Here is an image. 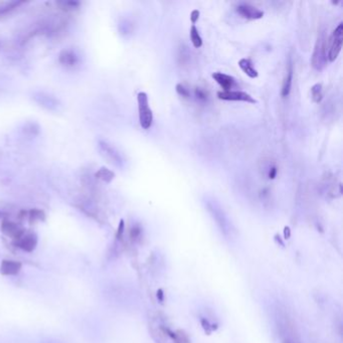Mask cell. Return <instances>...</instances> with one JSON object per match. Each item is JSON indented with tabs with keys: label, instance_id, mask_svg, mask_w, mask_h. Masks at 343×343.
Segmentation results:
<instances>
[{
	"label": "cell",
	"instance_id": "484cf974",
	"mask_svg": "<svg viewBox=\"0 0 343 343\" xmlns=\"http://www.w3.org/2000/svg\"><path fill=\"white\" fill-rule=\"evenodd\" d=\"M124 233V220L121 219L120 220V223H119V226H118V232H117V238L120 239L122 237Z\"/></svg>",
	"mask_w": 343,
	"mask_h": 343
},
{
	"label": "cell",
	"instance_id": "7c38bea8",
	"mask_svg": "<svg viewBox=\"0 0 343 343\" xmlns=\"http://www.w3.org/2000/svg\"><path fill=\"white\" fill-rule=\"evenodd\" d=\"M22 270V264L17 261L4 260L0 266V273L5 276H15L18 275Z\"/></svg>",
	"mask_w": 343,
	"mask_h": 343
},
{
	"label": "cell",
	"instance_id": "52a82bcc",
	"mask_svg": "<svg viewBox=\"0 0 343 343\" xmlns=\"http://www.w3.org/2000/svg\"><path fill=\"white\" fill-rule=\"evenodd\" d=\"M217 97L224 101H242L251 104H256L257 101L248 93L242 91H221L217 93Z\"/></svg>",
	"mask_w": 343,
	"mask_h": 343
},
{
	"label": "cell",
	"instance_id": "3957f363",
	"mask_svg": "<svg viewBox=\"0 0 343 343\" xmlns=\"http://www.w3.org/2000/svg\"><path fill=\"white\" fill-rule=\"evenodd\" d=\"M33 100L40 107L50 112H59L62 108L61 101L56 96L47 92H35L33 94Z\"/></svg>",
	"mask_w": 343,
	"mask_h": 343
},
{
	"label": "cell",
	"instance_id": "ba28073f",
	"mask_svg": "<svg viewBox=\"0 0 343 343\" xmlns=\"http://www.w3.org/2000/svg\"><path fill=\"white\" fill-rule=\"evenodd\" d=\"M59 63L68 69L76 68L80 63V56L73 49H65L59 55Z\"/></svg>",
	"mask_w": 343,
	"mask_h": 343
},
{
	"label": "cell",
	"instance_id": "4dcf8cb0",
	"mask_svg": "<svg viewBox=\"0 0 343 343\" xmlns=\"http://www.w3.org/2000/svg\"><path fill=\"white\" fill-rule=\"evenodd\" d=\"M7 214L5 213V212H3V211H0V218H4L5 216H6Z\"/></svg>",
	"mask_w": 343,
	"mask_h": 343
},
{
	"label": "cell",
	"instance_id": "8fae6325",
	"mask_svg": "<svg viewBox=\"0 0 343 343\" xmlns=\"http://www.w3.org/2000/svg\"><path fill=\"white\" fill-rule=\"evenodd\" d=\"M212 78L223 89V91H232L237 86L236 80L223 73H213Z\"/></svg>",
	"mask_w": 343,
	"mask_h": 343
},
{
	"label": "cell",
	"instance_id": "9a60e30c",
	"mask_svg": "<svg viewBox=\"0 0 343 343\" xmlns=\"http://www.w3.org/2000/svg\"><path fill=\"white\" fill-rule=\"evenodd\" d=\"M292 80H293V68H292V65L290 64L287 75L283 82V87H282V92H281L282 97L285 98L290 94L291 87H292Z\"/></svg>",
	"mask_w": 343,
	"mask_h": 343
},
{
	"label": "cell",
	"instance_id": "4316f807",
	"mask_svg": "<svg viewBox=\"0 0 343 343\" xmlns=\"http://www.w3.org/2000/svg\"><path fill=\"white\" fill-rule=\"evenodd\" d=\"M201 324H202L204 330H205L207 333H210V331L213 329V328L210 326L209 322H208L206 319H201Z\"/></svg>",
	"mask_w": 343,
	"mask_h": 343
},
{
	"label": "cell",
	"instance_id": "4fadbf2b",
	"mask_svg": "<svg viewBox=\"0 0 343 343\" xmlns=\"http://www.w3.org/2000/svg\"><path fill=\"white\" fill-rule=\"evenodd\" d=\"M25 2H21V0H14V2H8V3H0V16H7L9 14H12L13 12L17 11L25 5Z\"/></svg>",
	"mask_w": 343,
	"mask_h": 343
},
{
	"label": "cell",
	"instance_id": "277c9868",
	"mask_svg": "<svg viewBox=\"0 0 343 343\" xmlns=\"http://www.w3.org/2000/svg\"><path fill=\"white\" fill-rule=\"evenodd\" d=\"M98 149L101 153V155L108 160V162L112 163L115 166L122 167L124 164V159L121 155V153L114 147L110 143H108L105 140H99L98 141Z\"/></svg>",
	"mask_w": 343,
	"mask_h": 343
},
{
	"label": "cell",
	"instance_id": "30bf717a",
	"mask_svg": "<svg viewBox=\"0 0 343 343\" xmlns=\"http://www.w3.org/2000/svg\"><path fill=\"white\" fill-rule=\"evenodd\" d=\"M237 12L243 18L248 19V20H260L264 17V13L262 11L248 4L239 5L237 7Z\"/></svg>",
	"mask_w": 343,
	"mask_h": 343
},
{
	"label": "cell",
	"instance_id": "f1b7e54d",
	"mask_svg": "<svg viewBox=\"0 0 343 343\" xmlns=\"http://www.w3.org/2000/svg\"><path fill=\"white\" fill-rule=\"evenodd\" d=\"M284 235H285V239H289L290 238V235H291V232H290V228L288 226L285 227V230H284Z\"/></svg>",
	"mask_w": 343,
	"mask_h": 343
},
{
	"label": "cell",
	"instance_id": "cb8c5ba5",
	"mask_svg": "<svg viewBox=\"0 0 343 343\" xmlns=\"http://www.w3.org/2000/svg\"><path fill=\"white\" fill-rule=\"evenodd\" d=\"M140 234H141V228H140L139 226L135 225V226L132 227V230H131V232H130V236H131V238H132L133 240L137 239V238L140 236Z\"/></svg>",
	"mask_w": 343,
	"mask_h": 343
},
{
	"label": "cell",
	"instance_id": "f546056e",
	"mask_svg": "<svg viewBox=\"0 0 343 343\" xmlns=\"http://www.w3.org/2000/svg\"><path fill=\"white\" fill-rule=\"evenodd\" d=\"M163 291L161 290V289H159L158 291H157V298H158V300L160 301V302H162L163 301Z\"/></svg>",
	"mask_w": 343,
	"mask_h": 343
},
{
	"label": "cell",
	"instance_id": "44dd1931",
	"mask_svg": "<svg viewBox=\"0 0 343 343\" xmlns=\"http://www.w3.org/2000/svg\"><path fill=\"white\" fill-rule=\"evenodd\" d=\"M24 132L30 136H37L40 133V126L37 123H28L24 127Z\"/></svg>",
	"mask_w": 343,
	"mask_h": 343
},
{
	"label": "cell",
	"instance_id": "5bb4252c",
	"mask_svg": "<svg viewBox=\"0 0 343 343\" xmlns=\"http://www.w3.org/2000/svg\"><path fill=\"white\" fill-rule=\"evenodd\" d=\"M239 67L243 70V72L252 79H256L259 76L258 71L254 68L253 63L249 59H242L239 61Z\"/></svg>",
	"mask_w": 343,
	"mask_h": 343
},
{
	"label": "cell",
	"instance_id": "e0dca14e",
	"mask_svg": "<svg viewBox=\"0 0 343 343\" xmlns=\"http://www.w3.org/2000/svg\"><path fill=\"white\" fill-rule=\"evenodd\" d=\"M189 36H190V40H191V43L193 45V47L195 49H199L201 48L202 46V39L198 33V30L196 29V27L194 25L191 26L190 28V33H189Z\"/></svg>",
	"mask_w": 343,
	"mask_h": 343
},
{
	"label": "cell",
	"instance_id": "7402d4cb",
	"mask_svg": "<svg viewBox=\"0 0 343 343\" xmlns=\"http://www.w3.org/2000/svg\"><path fill=\"white\" fill-rule=\"evenodd\" d=\"M176 92L181 96V97H184V98H189L190 97V92L187 88H185L182 84H178L176 86Z\"/></svg>",
	"mask_w": 343,
	"mask_h": 343
},
{
	"label": "cell",
	"instance_id": "d4e9b609",
	"mask_svg": "<svg viewBox=\"0 0 343 343\" xmlns=\"http://www.w3.org/2000/svg\"><path fill=\"white\" fill-rule=\"evenodd\" d=\"M199 15H200L199 11H197V10L192 11V13H191V15H190V20H191V22H192L193 25H195V23L198 21Z\"/></svg>",
	"mask_w": 343,
	"mask_h": 343
},
{
	"label": "cell",
	"instance_id": "7a4b0ae2",
	"mask_svg": "<svg viewBox=\"0 0 343 343\" xmlns=\"http://www.w3.org/2000/svg\"><path fill=\"white\" fill-rule=\"evenodd\" d=\"M326 39L324 36V33H320L318 36L314 53L312 56V66L314 69L321 71L326 65H327V53H326Z\"/></svg>",
	"mask_w": 343,
	"mask_h": 343
},
{
	"label": "cell",
	"instance_id": "d6986e66",
	"mask_svg": "<svg viewBox=\"0 0 343 343\" xmlns=\"http://www.w3.org/2000/svg\"><path fill=\"white\" fill-rule=\"evenodd\" d=\"M28 214H29V219L32 223L37 222V221H43L46 219V214L44 210L39 209V208L31 209Z\"/></svg>",
	"mask_w": 343,
	"mask_h": 343
},
{
	"label": "cell",
	"instance_id": "2e32d148",
	"mask_svg": "<svg viewBox=\"0 0 343 343\" xmlns=\"http://www.w3.org/2000/svg\"><path fill=\"white\" fill-rule=\"evenodd\" d=\"M95 176H96L98 179H100V180H102V181H104V182H106V183H110V182H112V180H113L114 178H115V173H114L112 170L106 168V167H101V168L96 172Z\"/></svg>",
	"mask_w": 343,
	"mask_h": 343
},
{
	"label": "cell",
	"instance_id": "6da1fadb",
	"mask_svg": "<svg viewBox=\"0 0 343 343\" xmlns=\"http://www.w3.org/2000/svg\"><path fill=\"white\" fill-rule=\"evenodd\" d=\"M137 102H138V109H139V123L140 126L148 130L153 123V113L149 107L148 96L144 92H140L137 95Z\"/></svg>",
	"mask_w": 343,
	"mask_h": 343
},
{
	"label": "cell",
	"instance_id": "ffe728a7",
	"mask_svg": "<svg viewBox=\"0 0 343 343\" xmlns=\"http://www.w3.org/2000/svg\"><path fill=\"white\" fill-rule=\"evenodd\" d=\"M311 97L313 102L315 103H320L323 98V93H322V85L321 84H315L311 88Z\"/></svg>",
	"mask_w": 343,
	"mask_h": 343
},
{
	"label": "cell",
	"instance_id": "83f0119b",
	"mask_svg": "<svg viewBox=\"0 0 343 343\" xmlns=\"http://www.w3.org/2000/svg\"><path fill=\"white\" fill-rule=\"evenodd\" d=\"M277 172H278L277 168H276L275 166H273V167L270 169V171H269V178H270V179H274V178L276 177V175H277Z\"/></svg>",
	"mask_w": 343,
	"mask_h": 343
},
{
	"label": "cell",
	"instance_id": "8992f818",
	"mask_svg": "<svg viewBox=\"0 0 343 343\" xmlns=\"http://www.w3.org/2000/svg\"><path fill=\"white\" fill-rule=\"evenodd\" d=\"M0 228L6 236L14 239L15 241H18L26 234L25 228L21 224L8 219H4Z\"/></svg>",
	"mask_w": 343,
	"mask_h": 343
},
{
	"label": "cell",
	"instance_id": "5b68a950",
	"mask_svg": "<svg viewBox=\"0 0 343 343\" xmlns=\"http://www.w3.org/2000/svg\"><path fill=\"white\" fill-rule=\"evenodd\" d=\"M343 43V23H340L334 30L331 37V45L327 55V59L330 62H334L342 49Z\"/></svg>",
	"mask_w": 343,
	"mask_h": 343
},
{
	"label": "cell",
	"instance_id": "ac0fdd59",
	"mask_svg": "<svg viewBox=\"0 0 343 343\" xmlns=\"http://www.w3.org/2000/svg\"><path fill=\"white\" fill-rule=\"evenodd\" d=\"M57 5L61 8V10L67 12L78 10L81 6V4L79 2H76V0H63V2L57 3Z\"/></svg>",
	"mask_w": 343,
	"mask_h": 343
},
{
	"label": "cell",
	"instance_id": "603a6c76",
	"mask_svg": "<svg viewBox=\"0 0 343 343\" xmlns=\"http://www.w3.org/2000/svg\"><path fill=\"white\" fill-rule=\"evenodd\" d=\"M194 94H195V97L197 98V100L199 101H202V102H205L207 101V94L204 90L200 89V88H196L195 91H194Z\"/></svg>",
	"mask_w": 343,
	"mask_h": 343
},
{
	"label": "cell",
	"instance_id": "9c48e42d",
	"mask_svg": "<svg viewBox=\"0 0 343 343\" xmlns=\"http://www.w3.org/2000/svg\"><path fill=\"white\" fill-rule=\"evenodd\" d=\"M38 236L34 233H29V234H25L21 239H19L18 241H16V244L19 248H21L22 250L28 252V253H32L36 250L37 246H38Z\"/></svg>",
	"mask_w": 343,
	"mask_h": 343
}]
</instances>
